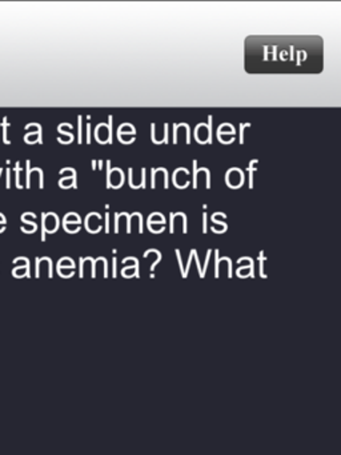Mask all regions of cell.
<instances>
[{
    "mask_svg": "<svg viewBox=\"0 0 341 455\" xmlns=\"http://www.w3.org/2000/svg\"><path fill=\"white\" fill-rule=\"evenodd\" d=\"M324 44L319 36L266 38L245 41V71L248 73L319 74L324 68Z\"/></svg>",
    "mask_w": 341,
    "mask_h": 455,
    "instance_id": "6da1fadb",
    "label": "cell"
},
{
    "mask_svg": "<svg viewBox=\"0 0 341 455\" xmlns=\"http://www.w3.org/2000/svg\"><path fill=\"white\" fill-rule=\"evenodd\" d=\"M43 222L45 223V228H47V230L48 231H51V233H52V231H55L56 230V228H58V218L55 217V215H48L47 218H45V220H43ZM44 226H43V228H44Z\"/></svg>",
    "mask_w": 341,
    "mask_h": 455,
    "instance_id": "7a4b0ae2",
    "label": "cell"
},
{
    "mask_svg": "<svg viewBox=\"0 0 341 455\" xmlns=\"http://www.w3.org/2000/svg\"><path fill=\"white\" fill-rule=\"evenodd\" d=\"M0 222L4 223V218L0 217Z\"/></svg>",
    "mask_w": 341,
    "mask_h": 455,
    "instance_id": "3957f363",
    "label": "cell"
}]
</instances>
